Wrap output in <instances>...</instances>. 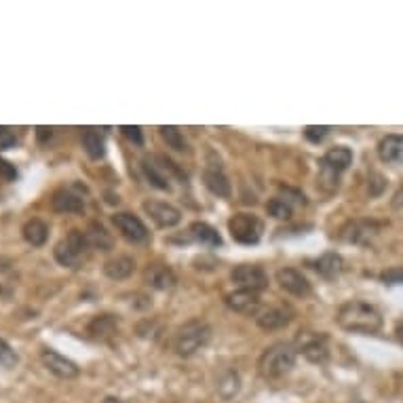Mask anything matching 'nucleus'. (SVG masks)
Listing matches in <instances>:
<instances>
[{
	"instance_id": "obj_1",
	"label": "nucleus",
	"mask_w": 403,
	"mask_h": 403,
	"mask_svg": "<svg viewBox=\"0 0 403 403\" xmlns=\"http://www.w3.org/2000/svg\"><path fill=\"white\" fill-rule=\"evenodd\" d=\"M336 321L342 329L353 334H376L382 327L380 310L363 300L344 302L336 313Z\"/></svg>"
},
{
	"instance_id": "obj_2",
	"label": "nucleus",
	"mask_w": 403,
	"mask_h": 403,
	"mask_svg": "<svg viewBox=\"0 0 403 403\" xmlns=\"http://www.w3.org/2000/svg\"><path fill=\"white\" fill-rule=\"evenodd\" d=\"M89 252H91V245L87 241V235L83 230H70L68 237H64L55 245L53 256H55L57 264H62L66 269H81L87 262Z\"/></svg>"
},
{
	"instance_id": "obj_3",
	"label": "nucleus",
	"mask_w": 403,
	"mask_h": 403,
	"mask_svg": "<svg viewBox=\"0 0 403 403\" xmlns=\"http://www.w3.org/2000/svg\"><path fill=\"white\" fill-rule=\"evenodd\" d=\"M296 355L298 353H296L293 344H285V342L272 344L262 353V357L258 361V370L269 380L281 378L287 372H291V368L296 366Z\"/></svg>"
},
{
	"instance_id": "obj_4",
	"label": "nucleus",
	"mask_w": 403,
	"mask_h": 403,
	"mask_svg": "<svg viewBox=\"0 0 403 403\" xmlns=\"http://www.w3.org/2000/svg\"><path fill=\"white\" fill-rule=\"evenodd\" d=\"M209 338H211V327L201 319H192L177 329L173 346L180 357H192L199 349H203L209 342Z\"/></svg>"
},
{
	"instance_id": "obj_5",
	"label": "nucleus",
	"mask_w": 403,
	"mask_h": 403,
	"mask_svg": "<svg viewBox=\"0 0 403 403\" xmlns=\"http://www.w3.org/2000/svg\"><path fill=\"white\" fill-rule=\"evenodd\" d=\"M141 169H144V175L148 177V182L158 188V190H171V182L173 177H180L184 180L182 171L165 156L160 154H150L141 160Z\"/></svg>"
},
{
	"instance_id": "obj_6",
	"label": "nucleus",
	"mask_w": 403,
	"mask_h": 403,
	"mask_svg": "<svg viewBox=\"0 0 403 403\" xmlns=\"http://www.w3.org/2000/svg\"><path fill=\"white\" fill-rule=\"evenodd\" d=\"M228 230H230V237L237 243H241V245H256L262 239L264 224L254 214H235L228 220Z\"/></svg>"
},
{
	"instance_id": "obj_7",
	"label": "nucleus",
	"mask_w": 403,
	"mask_h": 403,
	"mask_svg": "<svg viewBox=\"0 0 403 403\" xmlns=\"http://www.w3.org/2000/svg\"><path fill=\"white\" fill-rule=\"evenodd\" d=\"M296 353H302L310 363H325L329 359L327 336L319 332H300L293 342Z\"/></svg>"
},
{
	"instance_id": "obj_8",
	"label": "nucleus",
	"mask_w": 403,
	"mask_h": 403,
	"mask_svg": "<svg viewBox=\"0 0 403 403\" xmlns=\"http://www.w3.org/2000/svg\"><path fill=\"white\" fill-rule=\"evenodd\" d=\"M380 224L378 222H374V220H351V222H346L342 228H340V233H338V237H340V241H344V243H355V245H368V243H372V239L380 233Z\"/></svg>"
},
{
	"instance_id": "obj_9",
	"label": "nucleus",
	"mask_w": 403,
	"mask_h": 403,
	"mask_svg": "<svg viewBox=\"0 0 403 403\" xmlns=\"http://www.w3.org/2000/svg\"><path fill=\"white\" fill-rule=\"evenodd\" d=\"M230 279L239 285V289H250V291H262L269 287V274L262 267L256 264H239L230 272Z\"/></svg>"
},
{
	"instance_id": "obj_10",
	"label": "nucleus",
	"mask_w": 403,
	"mask_h": 403,
	"mask_svg": "<svg viewBox=\"0 0 403 403\" xmlns=\"http://www.w3.org/2000/svg\"><path fill=\"white\" fill-rule=\"evenodd\" d=\"M144 211L160 228H171V226L180 224V220H182V211L177 207H173L171 203H163V201H146Z\"/></svg>"
},
{
	"instance_id": "obj_11",
	"label": "nucleus",
	"mask_w": 403,
	"mask_h": 403,
	"mask_svg": "<svg viewBox=\"0 0 403 403\" xmlns=\"http://www.w3.org/2000/svg\"><path fill=\"white\" fill-rule=\"evenodd\" d=\"M40 361H42V366H45L51 374H55L57 378H76L78 372H81L78 366H76L72 359L59 355V353L53 351V349H45V351L40 353Z\"/></svg>"
},
{
	"instance_id": "obj_12",
	"label": "nucleus",
	"mask_w": 403,
	"mask_h": 403,
	"mask_svg": "<svg viewBox=\"0 0 403 403\" xmlns=\"http://www.w3.org/2000/svg\"><path fill=\"white\" fill-rule=\"evenodd\" d=\"M291 319H293V308L287 304H276V306H269L262 313H258L256 323H258V327L272 332V329H281V327L289 325Z\"/></svg>"
},
{
	"instance_id": "obj_13",
	"label": "nucleus",
	"mask_w": 403,
	"mask_h": 403,
	"mask_svg": "<svg viewBox=\"0 0 403 403\" xmlns=\"http://www.w3.org/2000/svg\"><path fill=\"white\" fill-rule=\"evenodd\" d=\"M112 222H115V226L119 228V233L127 239V241H132V243H141V241H146L148 239V228H146V224L134 216V214H115L112 216Z\"/></svg>"
},
{
	"instance_id": "obj_14",
	"label": "nucleus",
	"mask_w": 403,
	"mask_h": 403,
	"mask_svg": "<svg viewBox=\"0 0 403 403\" xmlns=\"http://www.w3.org/2000/svg\"><path fill=\"white\" fill-rule=\"evenodd\" d=\"M226 306L235 313L241 315H256L260 308V293L258 291H250V289H237L226 293L224 298Z\"/></svg>"
},
{
	"instance_id": "obj_15",
	"label": "nucleus",
	"mask_w": 403,
	"mask_h": 403,
	"mask_svg": "<svg viewBox=\"0 0 403 403\" xmlns=\"http://www.w3.org/2000/svg\"><path fill=\"white\" fill-rule=\"evenodd\" d=\"M51 207L57 214H83L85 211V201L74 188H59L53 192Z\"/></svg>"
},
{
	"instance_id": "obj_16",
	"label": "nucleus",
	"mask_w": 403,
	"mask_h": 403,
	"mask_svg": "<svg viewBox=\"0 0 403 403\" xmlns=\"http://www.w3.org/2000/svg\"><path fill=\"white\" fill-rule=\"evenodd\" d=\"M276 283L291 296H308L310 293V283L308 279L296 269H281L276 272Z\"/></svg>"
},
{
	"instance_id": "obj_17",
	"label": "nucleus",
	"mask_w": 403,
	"mask_h": 403,
	"mask_svg": "<svg viewBox=\"0 0 403 403\" xmlns=\"http://www.w3.org/2000/svg\"><path fill=\"white\" fill-rule=\"evenodd\" d=\"M203 182L207 186V190L216 197H230V182L224 175L222 167L216 163H207L205 171H203Z\"/></svg>"
},
{
	"instance_id": "obj_18",
	"label": "nucleus",
	"mask_w": 403,
	"mask_h": 403,
	"mask_svg": "<svg viewBox=\"0 0 403 403\" xmlns=\"http://www.w3.org/2000/svg\"><path fill=\"white\" fill-rule=\"evenodd\" d=\"M378 156L385 163L403 165V135H387L378 144Z\"/></svg>"
},
{
	"instance_id": "obj_19",
	"label": "nucleus",
	"mask_w": 403,
	"mask_h": 403,
	"mask_svg": "<svg viewBox=\"0 0 403 403\" xmlns=\"http://www.w3.org/2000/svg\"><path fill=\"white\" fill-rule=\"evenodd\" d=\"M351 163H353V152H351L346 146H336V148H329V150L325 152V156L321 158L323 169H329V171H334V173L344 171Z\"/></svg>"
},
{
	"instance_id": "obj_20",
	"label": "nucleus",
	"mask_w": 403,
	"mask_h": 403,
	"mask_svg": "<svg viewBox=\"0 0 403 403\" xmlns=\"http://www.w3.org/2000/svg\"><path fill=\"white\" fill-rule=\"evenodd\" d=\"M146 283L152 287V289H171L175 283H177V276L175 272L169 269V267H163V264H154L146 270Z\"/></svg>"
},
{
	"instance_id": "obj_21",
	"label": "nucleus",
	"mask_w": 403,
	"mask_h": 403,
	"mask_svg": "<svg viewBox=\"0 0 403 403\" xmlns=\"http://www.w3.org/2000/svg\"><path fill=\"white\" fill-rule=\"evenodd\" d=\"M313 269L317 270L323 279H336L342 269H344V260H342V256L340 254H334V252H327V254H323L319 260H315L313 262Z\"/></svg>"
},
{
	"instance_id": "obj_22",
	"label": "nucleus",
	"mask_w": 403,
	"mask_h": 403,
	"mask_svg": "<svg viewBox=\"0 0 403 403\" xmlns=\"http://www.w3.org/2000/svg\"><path fill=\"white\" fill-rule=\"evenodd\" d=\"M21 235H23V239H25L32 247H40V245H45V243H47V237H49V226H47L42 220L34 218V220H28V222L23 224Z\"/></svg>"
},
{
	"instance_id": "obj_23",
	"label": "nucleus",
	"mask_w": 403,
	"mask_h": 403,
	"mask_svg": "<svg viewBox=\"0 0 403 403\" xmlns=\"http://www.w3.org/2000/svg\"><path fill=\"white\" fill-rule=\"evenodd\" d=\"M117 327L119 323L112 315H100L89 323V334L95 340H110L117 334Z\"/></svg>"
},
{
	"instance_id": "obj_24",
	"label": "nucleus",
	"mask_w": 403,
	"mask_h": 403,
	"mask_svg": "<svg viewBox=\"0 0 403 403\" xmlns=\"http://www.w3.org/2000/svg\"><path fill=\"white\" fill-rule=\"evenodd\" d=\"M134 270L135 262L134 258H129V256H117V258H112V260H108V262L104 264V272H106L110 279H115V281L127 279Z\"/></svg>"
},
{
	"instance_id": "obj_25",
	"label": "nucleus",
	"mask_w": 403,
	"mask_h": 403,
	"mask_svg": "<svg viewBox=\"0 0 403 403\" xmlns=\"http://www.w3.org/2000/svg\"><path fill=\"white\" fill-rule=\"evenodd\" d=\"M190 235L194 241L203 243V245H209V247H220L222 245V237L218 235V230L205 222H194L190 226Z\"/></svg>"
},
{
	"instance_id": "obj_26",
	"label": "nucleus",
	"mask_w": 403,
	"mask_h": 403,
	"mask_svg": "<svg viewBox=\"0 0 403 403\" xmlns=\"http://www.w3.org/2000/svg\"><path fill=\"white\" fill-rule=\"evenodd\" d=\"M87 235V241L91 245V250H100V252H108L112 247V237L106 233V228L98 222H93L89 226V230L85 233Z\"/></svg>"
},
{
	"instance_id": "obj_27",
	"label": "nucleus",
	"mask_w": 403,
	"mask_h": 403,
	"mask_svg": "<svg viewBox=\"0 0 403 403\" xmlns=\"http://www.w3.org/2000/svg\"><path fill=\"white\" fill-rule=\"evenodd\" d=\"M83 148H85V152H87L93 160L102 158L104 152H106L104 135L100 134V132H95V129H87V132L83 134Z\"/></svg>"
},
{
	"instance_id": "obj_28",
	"label": "nucleus",
	"mask_w": 403,
	"mask_h": 403,
	"mask_svg": "<svg viewBox=\"0 0 403 403\" xmlns=\"http://www.w3.org/2000/svg\"><path fill=\"white\" fill-rule=\"evenodd\" d=\"M17 289V272L11 269V264L0 260V300L13 298Z\"/></svg>"
},
{
	"instance_id": "obj_29",
	"label": "nucleus",
	"mask_w": 403,
	"mask_h": 403,
	"mask_svg": "<svg viewBox=\"0 0 403 403\" xmlns=\"http://www.w3.org/2000/svg\"><path fill=\"white\" fill-rule=\"evenodd\" d=\"M241 389V380H239V374L237 372H226L222 374L220 382H218V391L224 399H233Z\"/></svg>"
},
{
	"instance_id": "obj_30",
	"label": "nucleus",
	"mask_w": 403,
	"mask_h": 403,
	"mask_svg": "<svg viewBox=\"0 0 403 403\" xmlns=\"http://www.w3.org/2000/svg\"><path fill=\"white\" fill-rule=\"evenodd\" d=\"M158 132H160L163 139L167 141V146H169V148H173V150H177V152H184V150H188L186 137L182 135V132H180L177 127H160Z\"/></svg>"
},
{
	"instance_id": "obj_31",
	"label": "nucleus",
	"mask_w": 403,
	"mask_h": 403,
	"mask_svg": "<svg viewBox=\"0 0 403 403\" xmlns=\"http://www.w3.org/2000/svg\"><path fill=\"white\" fill-rule=\"evenodd\" d=\"M267 209H269V214L274 218V220H289L291 214H293V205L287 203L283 197H276V199L269 201Z\"/></svg>"
},
{
	"instance_id": "obj_32",
	"label": "nucleus",
	"mask_w": 403,
	"mask_h": 403,
	"mask_svg": "<svg viewBox=\"0 0 403 403\" xmlns=\"http://www.w3.org/2000/svg\"><path fill=\"white\" fill-rule=\"evenodd\" d=\"M15 363H17L15 351L0 338V368H13Z\"/></svg>"
},
{
	"instance_id": "obj_33",
	"label": "nucleus",
	"mask_w": 403,
	"mask_h": 403,
	"mask_svg": "<svg viewBox=\"0 0 403 403\" xmlns=\"http://www.w3.org/2000/svg\"><path fill=\"white\" fill-rule=\"evenodd\" d=\"M327 134H329V127H315V125H310V127L304 129L306 139L313 141V144H319L321 139H325V135Z\"/></svg>"
},
{
	"instance_id": "obj_34",
	"label": "nucleus",
	"mask_w": 403,
	"mask_h": 403,
	"mask_svg": "<svg viewBox=\"0 0 403 403\" xmlns=\"http://www.w3.org/2000/svg\"><path fill=\"white\" fill-rule=\"evenodd\" d=\"M17 144V135L8 127H0V150H8Z\"/></svg>"
},
{
	"instance_id": "obj_35",
	"label": "nucleus",
	"mask_w": 403,
	"mask_h": 403,
	"mask_svg": "<svg viewBox=\"0 0 403 403\" xmlns=\"http://www.w3.org/2000/svg\"><path fill=\"white\" fill-rule=\"evenodd\" d=\"M0 177H2L4 182L17 180V169H15V165H11L8 160L0 158Z\"/></svg>"
},
{
	"instance_id": "obj_36",
	"label": "nucleus",
	"mask_w": 403,
	"mask_h": 403,
	"mask_svg": "<svg viewBox=\"0 0 403 403\" xmlns=\"http://www.w3.org/2000/svg\"><path fill=\"white\" fill-rule=\"evenodd\" d=\"M380 279H382L385 283H403V267L385 270V272L380 274Z\"/></svg>"
},
{
	"instance_id": "obj_37",
	"label": "nucleus",
	"mask_w": 403,
	"mask_h": 403,
	"mask_svg": "<svg viewBox=\"0 0 403 403\" xmlns=\"http://www.w3.org/2000/svg\"><path fill=\"white\" fill-rule=\"evenodd\" d=\"M121 132H123V135H125L127 139H132L134 144H141V141H144V135H141V129H139V127L125 125V127H121Z\"/></svg>"
},
{
	"instance_id": "obj_38",
	"label": "nucleus",
	"mask_w": 403,
	"mask_h": 403,
	"mask_svg": "<svg viewBox=\"0 0 403 403\" xmlns=\"http://www.w3.org/2000/svg\"><path fill=\"white\" fill-rule=\"evenodd\" d=\"M36 135H38V139H40V141H45L47 137H51V135H53V129H51V127H38V129H36Z\"/></svg>"
},
{
	"instance_id": "obj_39",
	"label": "nucleus",
	"mask_w": 403,
	"mask_h": 403,
	"mask_svg": "<svg viewBox=\"0 0 403 403\" xmlns=\"http://www.w3.org/2000/svg\"><path fill=\"white\" fill-rule=\"evenodd\" d=\"M395 336H397V340L403 344V323H399L397 325V329H395Z\"/></svg>"
},
{
	"instance_id": "obj_40",
	"label": "nucleus",
	"mask_w": 403,
	"mask_h": 403,
	"mask_svg": "<svg viewBox=\"0 0 403 403\" xmlns=\"http://www.w3.org/2000/svg\"><path fill=\"white\" fill-rule=\"evenodd\" d=\"M104 403H123V402H121V399H117V397H106Z\"/></svg>"
}]
</instances>
